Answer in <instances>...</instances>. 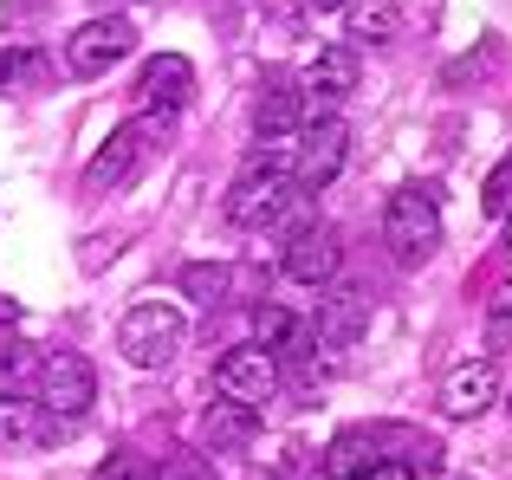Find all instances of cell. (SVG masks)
Masks as SVG:
<instances>
[{
  "label": "cell",
  "mask_w": 512,
  "mask_h": 480,
  "mask_svg": "<svg viewBox=\"0 0 512 480\" xmlns=\"http://www.w3.org/2000/svg\"><path fill=\"white\" fill-rule=\"evenodd\" d=\"M169 124H175V117H150V111H137L130 124H117V130H111V143H104V150L85 163V189H91V195L130 189V182L143 176V163L156 156V143L169 137Z\"/></svg>",
  "instance_id": "cell-1"
},
{
  "label": "cell",
  "mask_w": 512,
  "mask_h": 480,
  "mask_svg": "<svg viewBox=\"0 0 512 480\" xmlns=\"http://www.w3.org/2000/svg\"><path fill=\"white\" fill-rule=\"evenodd\" d=\"M292 195H299L292 163L286 156H260V163H247L240 182L227 189V221H234V228H273V221L292 208Z\"/></svg>",
  "instance_id": "cell-2"
},
{
  "label": "cell",
  "mask_w": 512,
  "mask_h": 480,
  "mask_svg": "<svg viewBox=\"0 0 512 480\" xmlns=\"http://www.w3.org/2000/svg\"><path fill=\"white\" fill-rule=\"evenodd\" d=\"M383 240L402 266H422L441 247V202L428 189H396L383 208Z\"/></svg>",
  "instance_id": "cell-3"
},
{
  "label": "cell",
  "mask_w": 512,
  "mask_h": 480,
  "mask_svg": "<svg viewBox=\"0 0 512 480\" xmlns=\"http://www.w3.org/2000/svg\"><path fill=\"white\" fill-rule=\"evenodd\" d=\"M188 325L175 305H137V312H124V325H117V351L130 357L137 370H163L175 351H182Z\"/></svg>",
  "instance_id": "cell-4"
},
{
  "label": "cell",
  "mask_w": 512,
  "mask_h": 480,
  "mask_svg": "<svg viewBox=\"0 0 512 480\" xmlns=\"http://www.w3.org/2000/svg\"><path fill=\"white\" fill-rule=\"evenodd\" d=\"M214 390H221V403H240V409L260 416V409L279 396V364L260 351V344H240V351H227L221 364H214Z\"/></svg>",
  "instance_id": "cell-5"
},
{
  "label": "cell",
  "mask_w": 512,
  "mask_h": 480,
  "mask_svg": "<svg viewBox=\"0 0 512 480\" xmlns=\"http://www.w3.org/2000/svg\"><path fill=\"white\" fill-rule=\"evenodd\" d=\"M130 52H137V26L130 20H85L72 39H65V65H72L78 78H104L111 65H124Z\"/></svg>",
  "instance_id": "cell-6"
},
{
  "label": "cell",
  "mask_w": 512,
  "mask_h": 480,
  "mask_svg": "<svg viewBox=\"0 0 512 480\" xmlns=\"http://www.w3.org/2000/svg\"><path fill=\"white\" fill-rule=\"evenodd\" d=\"M344 156H350V124L344 117H318V124L299 130V156H292V176L299 189H331L344 176Z\"/></svg>",
  "instance_id": "cell-7"
},
{
  "label": "cell",
  "mask_w": 512,
  "mask_h": 480,
  "mask_svg": "<svg viewBox=\"0 0 512 480\" xmlns=\"http://www.w3.org/2000/svg\"><path fill=\"white\" fill-rule=\"evenodd\" d=\"M91 396H98V370H91V357L52 351L46 364H39V403H46L52 416H85Z\"/></svg>",
  "instance_id": "cell-8"
},
{
  "label": "cell",
  "mask_w": 512,
  "mask_h": 480,
  "mask_svg": "<svg viewBox=\"0 0 512 480\" xmlns=\"http://www.w3.org/2000/svg\"><path fill=\"white\" fill-rule=\"evenodd\" d=\"M188 98H195V65H188L182 52H156V59L137 72V111L175 117Z\"/></svg>",
  "instance_id": "cell-9"
},
{
  "label": "cell",
  "mask_w": 512,
  "mask_h": 480,
  "mask_svg": "<svg viewBox=\"0 0 512 480\" xmlns=\"http://www.w3.org/2000/svg\"><path fill=\"white\" fill-rule=\"evenodd\" d=\"M338 266H344V247H338V228H325V221H305L286 240V279H299V286H331Z\"/></svg>",
  "instance_id": "cell-10"
},
{
  "label": "cell",
  "mask_w": 512,
  "mask_h": 480,
  "mask_svg": "<svg viewBox=\"0 0 512 480\" xmlns=\"http://www.w3.org/2000/svg\"><path fill=\"white\" fill-rule=\"evenodd\" d=\"M253 130H260L266 143H273V137H299V130H305V85H299V78H286V72L266 78L260 104H253Z\"/></svg>",
  "instance_id": "cell-11"
},
{
  "label": "cell",
  "mask_w": 512,
  "mask_h": 480,
  "mask_svg": "<svg viewBox=\"0 0 512 480\" xmlns=\"http://www.w3.org/2000/svg\"><path fill=\"white\" fill-rule=\"evenodd\" d=\"M370 331V299H357V292H325L312 312V338L325 344V351H350V344Z\"/></svg>",
  "instance_id": "cell-12"
},
{
  "label": "cell",
  "mask_w": 512,
  "mask_h": 480,
  "mask_svg": "<svg viewBox=\"0 0 512 480\" xmlns=\"http://www.w3.org/2000/svg\"><path fill=\"white\" fill-rule=\"evenodd\" d=\"M493 396H500V370L493 364H461L448 377V390H441V409H448L454 422H474L493 409Z\"/></svg>",
  "instance_id": "cell-13"
},
{
  "label": "cell",
  "mask_w": 512,
  "mask_h": 480,
  "mask_svg": "<svg viewBox=\"0 0 512 480\" xmlns=\"http://www.w3.org/2000/svg\"><path fill=\"white\" fill-rule=\"evenodd\" d=\"M52 409L33 396H0V448H46L52 442Z\"/></svg>",
  "instance_id": "cell-14"
},
{
  "label": "cell",
  "mask_w": 512,
  "mask_h": 480,
  "mask_svg": "<svg viewBox=\"0 0 512 480\" xmlns=\"http://www.w3.org/2000/svg\"><path fill=\"white\" fill-rule=\"evenodd\" d=\"M357 78H363L357 46H325L312 59V72H305V91H312V98H350V91H357Z\"/></svg>",
  "instance_id": "cell-15"
},
{
  "label": "cell",
  "mask_w": 512,
  "mask_h": 480,
  "mask_svg": "<svg viewBox=\"0 0 512 480\" xmlns=\"http://www.w3.org/2000/svg\"><path fill=\"white\" fill-rule=\"evenodd\" d=\"M253 435H260V416L240 403H214L208 416H201V448L208 455H227V448H247Z\"/></svg>",
  "instance_id": "cell-16"
},
{
  "label": "cell",
  "mask_w": 512,
  "mask_h": 480,
  "mask_svg": "<svg viewBox=\"0 0 512 480\" xmlns=\"http://www.w3.org/2000/svg\"><path fill=\"white\" fill-rule=\"evenodd\" d=\"M350 33H357L363 46H389V39L402 33V7L396 0H350Z\"/></svg>",
  "instance_id": "cell-17"
},
{
  "label": "cell",
  "mask_w": 512,
  "mask_h": 480,
  "mask_svg": "<svg viewBox=\"0 0 512 480\" xmlns=\"http://www.w3.org/2000/svg\"><path fill=\"white\" fill-rule=\"evenodd\" d=\"M370 461H383L376 455V435H363V429H344L338 442L325 448V480H357Z\"/></svg>",
  "instance_id": "cell-18"
},
{
  "label": "cell",
  "mask_w": 512,
  "mask_h": 480,
  "mask_svg": "<svg viewBox=\"0 0 512 480\" xmlns=\"http://www.w3.org/2000/svg\"><path fill=\"white\" fill-rule=\"evenodd\" d=\"M253 331H260V351L273 357H286V351H305V325L286 312V305H260V318H253Z\"/></svg>",
  "instance_id": "cell-19"
},
{
  "label": "cell",
  "mask_w": 512,
  "mask_h": 480,
  "mask_svg": "<svg viewBox=\"0 0 512 480\" xmlns=\"http://www.w3.org/2000/svg\"><path fill=\"white\" fill-rule=\"evenodd\" d=\"M175 286H182L195 305H221V299H227V286H234V266H221V260H195V266H182V279H175Z\"/></svg>",
  "instance_id": "cell-20"
},
{
  "label": "cell",
  "mask_w": 512,
  "mask_h": 480,
  "mask_svg": "<svg viewBox=\"0 0 512 480\" xmlns=\"http://www.w3.org/2000/svg\"><path fill=\"white\" fill-rule=\"evenodd\" d=\"M98 480H156V468H150L143 455H111V461L98 468Z\"/></svg>",
  "instance_id": "cell-21"
},
{
  "label": "cell",
  "mask_w": 512,
  "mask_h": 480,
  "mask_svg": "<svg viewBox=\"0 0 512 480\" xmlns=\"http://www.w3.org/2000/svg\"><path fill=\"white\" fill-rule=\"evenodd\" d=\"M357 480H415V468H409V461H370Z\"/></svg>",
  "instance_id": "cell-22"
},
{
  "label": "cell",
  "mask_w": 512,
  "mask_h": 480,
  "mask_svg": "<svg viewBox=\"0 0 512 480\" xmlns=\"http://www.w3.org/2000/svg\"><path fill=\"white\" fill-rule=\"evenodd\" d=\"M13 370H20V344H13V338H0V396H7Z\"/></svg>",
  "instance_id": "cell-23"
},
{
  "label": "cell",
  "mask_w": 512,
  "mask_h": 480,
  "mask_svg": "<svg viewBox=\"0 0 512 480\" xmlns=\"http://www.w3.org/2000/svg\"><path fill=\"white\" fill-rule=\"evenodd\" d=\"M506 195H512V163H506L500 176L487 182V208H493V215H500V208H506Z\"/></svg>",
  "instance_id": "cell-24"
},
{
  "label": "cell",
  "mask_w": 512,
  "mask_h": 480,
  "mask_svg": "<svg viewBox=\"0 0 512 480\" xmlns=\"http://www.w3.org/2000/svg\"><path fill=\"white\" fill-rule=\"evenodd\" d=\"M487 312H493V318H512V273H506L500 286L487 292Z\"/></svg>",
  "instance_id": "cell-25"
},
{
  "label": "cell",
  "mask_w": 512,
  "mask_h": 480,
  "mask_svg": "<svg viewBox=\"0 0 512 480\" xmlns=\"http://www.w3.org/2000/svg\"><path fill=\"white\" fill-rule=\"evenodd\" d=\"M500 215H506V240H512V195H506V208H500Z\"/></svg>",
  "instance_id": "cell-26"
},
{
  "label": "cell",
  "mask_w": 512,
  "mask_h": 480,
  "mask_svg": "<svg viewBox=\"0 0 512 480\" xmlns=\"http://www.w3.org/2000/svg\"><path fill=\"white\" fill-rule=\"evenodd\" d=\"M312 7H318V13H325V7H350V0H312Z\"/></svg>",
  "instance_id": "cell-27"
}]
</instances>
